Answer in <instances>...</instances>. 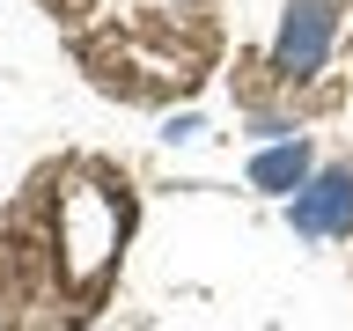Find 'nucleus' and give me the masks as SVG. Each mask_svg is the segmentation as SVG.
I'll use <instances>...</instances> for the list:
<instances>
[{"label":"nucleus","instance_id":"1","mask_svg":"<svg viewBox=\"0 0 353 331\" xmlns=\"http://www.w3.org/2000/svg\"><path fill=\"white\" fill-rule=\"evenodd\" d=\"M331 30H339L331 0H294V8H287V22H280V44H272V59H280L287 74H316V66H324Z\"/></svg>","mask_w":353,"mask_h":331},{"label":"nucleus","instance_id":"2","mask_svg":"<svg viewBox=\"0 0 353 331\" xmlns=\"http://www.w3.org/2000/svg\"><path fill=\"white\" fill-rule=\"evenodd\" d=\"M294 228H302V236H339V228H353V170H324L316 177V184L294 199Z\"/></svg>","mask_w":353,"mask_h":331},{"label":"nucleus","instance_id":"3","mask_svg":"<svg viewBox=\"0 0 353 331\" xmlns=\"http://www.w3.org/2000/svg\"><path fill=\"white\" fill-rule=\"evenodd\" d=\"M250 177H258L265 192H302V177H309V148L294 140V148H272V154H258V162H250Z\"/></svg>","mask_w":353,"mask_h":331}]
</instances>
